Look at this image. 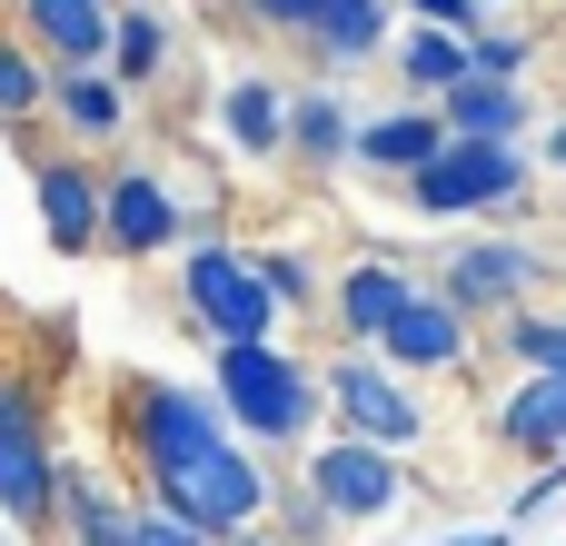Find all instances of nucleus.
Masks as SVG:
<instances>
[{
    "label": "nucleus",
    "instance_id": "f257e3e1",
    "mask_svg": "<svg viewBox=\"0 0 566 546\" xmlns=\"http://www.w3.org/2000/svg\"><path fill=\"white\" fill-rule=\"evenodd\" d=\"M109 438H119V458H129V487H159L169 468L229 448V418H219L209 388H179V378H159V368H119V378H109Z\"/></svg>",
    "mask_w": 566,
    "mask_h": 546
},
{
    "label": "nucleus",
    "instance_id": "f03ea898",
    "mask_svg": "<svg viewBox=\"0 0 566 546\" xmlns=\"http://www.w3.org/2000/svg\"><path fill=\"white\" fill-rule=\"evenodd\" d=\"M209 358H219V368H209V398H219L229 438H249V448H308V438H318L328 398H318V368H308V358H289L279 338L209 348Z\"/></svg>",
    "mask_w": 566,
    "mask_h": 546
},
{
    "label": "nucleus",
    "instance_id": "7ed1b4c3",
    "mask_svg": "<svg viewBox=\"0 0 566 546\" xmlns=\"http://www.w3.org/2000/svg\"><path fill=\"white\" fill-rule=\"evenodd\" d=\"M169 288H179V318H189V338H199V348H249V338H279V328H289V308L269 298V279H259L249 239H229V229L179 239Z\"/></svg>",
    "mask_w": 566,
    "mask_h": 546
},
{
    "label": "nucleus",
    "instance_id": "20e7f679",
    "mask_svg": "<svg viewBox=\"0 0 566 546\" xmlns=\"http://www.w3.org/2000/svg\"><path fill=\"white\" fill-rule=\"evenodd\" d=\"M418 219H488V229H527V209H537V159L517 149V139H448L408 189H398Z\"/></svg>",
    "mask_w": 566,
    "mask_h": 546
},
{
    "label": "nucleus",
    "instance_id": "39448f33",
    "mask_svg": "<svg viewBox=\"0 0 566 546\" xmlns=\"http://www.w3.org/2000/svg\"><path fill=\"white\" fill-rule=\"evenodd\" d=\"M547 279H557V249L527 239V229H478V239H448V249L428 259V288H448L478 328H497L507 308L547 298Z\"/></svg>",
    "mask_w": 566,
    "mask_h": 546
},
{
    "label": "nucleus",
    "instance_id": "423d86ee",
    "mask_svg": "<svg viewBox=\"0 0 566 546\" xmlns=\"http://www.w3.org/2000/svg\"><path fill=\"white\" fill-rule=\"evenodd\" d=\"M318 398H328V428H348V438H368V448L418 458V438H428L418 378L388 368L378 348H328V358H318Z\"/></svg>",
    "mask_w": 566,
    "mask_h": 546
},
{
    "label": "nucleus",
    "instance_id": "0eeeda50",
    "mask_svg": "<svg viewBox=\"0 0 566 546\" xmlns=\"http://www.w3.org/2000/svg\"><path fill=\"white\" fill-rule=\"evenodd\" d=\"M189 239V219H179V189H169V159H129V149H109L99 159V259H169Z\"/></svg>",
    "mask_w": 566,
    "mask_h": 546
},
{
    "label": "nucleus",
    "instance_id": "6e6552de",
    "mask_svg": "<svg viewBox=\"0 0 566 546\" xmlns=\"http://www.w3.org/2000/svg\"><path fill=\"white\" fill-rule=\"evenodd\" d=\"M269 468H259V448L249 438H229V448H209V458H189V468H169L159 487H139L149 507H169V517H189V527H209V537H239V527H259L269 517Z\"/></svg>",
    "mask_w": 566,
    "mask_h": 546
},
{
    "label": "nucleus",
    "instance_id": "1a4fd4ad",
    "mask_svg": "<svg viewBox=\"0 0 566 546\" xmlns=\"http://www.w3.org/2000/svg\"><path fill=\"white\" fill-rule=\"evenodd\" d=\"M298 477L328 497V517H338V527H368V517H388L398 497H418V468H408L398 448L348 438V428H318V438L298 448Z\"/></svg>",
    "mask_w": 566,
    "mask_h": 546
},
{
    "label": "nucleus",
    "instance_id": "9d476101",
    "mask_svg": "<svg viewBox=\"0 0 566 546\" xmlns=\"http://www.w3.org/2000/svg\"><path fill=\"white\" fill-rule=\"evenodd\" d=\"M418 279H428V269H418L408 249H388V239L358 249V259L328 279V318H318V338H328V348H378V338L398 328V308L418 298Z\"/></svg>",
    "mask_w": 566,
    "mask_h": 546
},
{
    "label": "nucleus",
    "instance_id": "9b49d317",
    "mask_svg": "<svg viewBox=\"0 0 566 546\" xmlns=\"http://www.w3.org/2000/svg\"><path fill=\"white\" fill-rule=\"evenodd\" d=\"M129 119H139V90H129L109 60H60V70H50V129H60L70 149L109 159V149L129 139Z\"/></svg>",
    "mask_w": 566,
    "mask_h": 546
},
{
    "label": "nucleus",
    "instance_id": "f8f14e48",
    "mask_svg": "<svg viewBox=\"0 0 566 546\" xmlns=\"http://www.w3.org/2000/svg\"><path fill=\"white\" fill-rule=\"evenodd\" d=\"M0 517L20 537H60V448H50V408L40 398L0 428Z\"/></svg>",
    "mask_w": 566,
    "mask_h": 546
},
{
    "label": "nucleus",
    "instance_id": "ddd939ff",
    "mask_svg": "<svg viewBox=\"0 0 566 546\" xmlns=\"http://www.w3.org/2000/svg\"><path fill=\"white\" fill-rule=\"evenodd\" d=\"M378 358L408 368V378H468V368H478V318H468L448 288L418 279V298L398 308V328L378 338Z\"/></svg>",
    "mask_w": 566,
    "mask_h": 546
},
{
    "label": "nucleus",
    "instance_id": "4468645a",
    "mask_svg": "<svg viewBox=\"0 0 566 546\" xmlns=\"http://www.w3.org/2000/svg\"><path fill=\"white\" fill-rule=\"evenodd\" d=\"M209 129H219L229 159L279 169V159H289V80H279V70H229V80L209 90Z\"/></svg>",
    "mask_w": 566,
    "mask_h": 546
},
{
    "label": "nucleus",
    "instance_id": "2eb2a0df",
    "mask_svg": "<svg viewBox=\"0 0 566 546\" xmlns=\"http://www.w3.org/2000/svg\"><path fill=\"white\" fill-rule=\"evenodd\" d=\"M30 199H40V239L60 259H99V159L90 149H40L30 159Z\"/></svg>",
    "mask_w": 566,
    "mask_h": 546
},
{
    "label": "nucleus",
    "instance_id": "dca6fc26",
    "mask_svg": "<svg viewBox=\"0 0 566 546\" xmlns=\"http://www.w3.org/2000/svg\"><path fill=\"white\" fill-rule=\"evenodd\" d=\"M438 149H448V119H438V99H388V109H368V119H358V139H348V169H368V179L408 189V179H418Z\"/></svg>",
    "mask_w": 566,
    "mask_h": 546
},
{
    "label": "nucleus",
    "instance_id": "f3484780",
    "mask_svg": "<svg viewBox=\"0 0 566 546\" xmlns=\"http://www.w3.org/2000/svg\"><path fill=\"white\" fill-rule=\"evenodd\" d=\"M348 139H358L348 90H338V80H289V159H279V169H298L308 189H328V179L348 169Z\"/></svg>",
    "mask_w": 566,
    "mask_h": 546
},
{
    "label": "nucleus",
    "instance_id": "a211bd4d",
    "mask_svg": "<svg viewBox=\"0 0 566 546\" xmlns=\"http://www.w3.org/2000/svg\"><path fill=\"white\" fill-rule=\"evenodd\" d=\"M388 30H398V0H318L289 50H298L318 80H348V70H368V60L388 50Z\"/></svg>",
    "mask_w": 566,
    "mask_h": 546
},
{
    "label": "nucleus",
    "instance_id": "6ab92c4d",
    "mask_svg": "<svg viewBox=\"0 0 566 546\" xmlns=\"http://www.w3.org/2000/svg\"><path fill=\"white\" fill-rule=\"evenodd\" d=\"M488 448H497V458H517V468L566 458V378L527 368V378H517V388L488 408Z\"/></svg>",
    "mask_w": 566,
    "mask_h": 546
},
{
    "label": "nucleus",
    "instance_id": "aec40b11",
    "mask_svg": "<svg viewBox=\"0 0 566 546\" xmlns=\"http://www.w3.org/2000/svg\"><path fill=\"white\" fill-rule=\"evenodd\" d=\"M60 546H139V487H109L90 458H60Z\"/></svg>",
    "mask_w": 566,
    "mask_h": 546
},
{
    "label": "nucleus",
    "instance_id": "412c9836",
    "mask_svg": "<svg viewBox=\"0 0 566 546\" xmlns=\"http://www.w3.org/2000/svg\"><path fill=\"white\" fill-rule=\"evenodd\" d=\"M10 10V30L60 70V60H109V20H119V0H0Z\"/></svg>",
    "mask_w": 566,
    "mask_h": 546
},
{
    "label": "nucleus",
    "instance_id": "4be33fe9",
    "mask_svg": "<svg viewBox=\"0 0 566 546\" xmlns=\"http://www.w3.org/2000/svg\"><path fill=\"white\" fill-rule=\"evenodd\" d=\"M378 60H388V90H398V99H438V90H458V80H468V30L398 20Z\"/></svg>",
    "mask_w": 566,
    "mask_h": 546
},
{
    "label": "nucleus",
    "instance_id": "5701e85b",
    "mask_svg": "<svg viewBox=\"0 0 566 546\" xmlns=\"http://www.w3.org/2000/svg\"><path fill=\"white\" fill-rule=\"evenodd\" d=\"M438 119H448V139H527L537 99H527V80H488V70H468L458 90H438Z\"/></svg>",
    "mask_w": 566,
    "mask_h": 546
},
{
    "label": "nucleus",
    "instance_id": "b1692460",
    "mask_svg": "<svg viewBox=\"0 0 566 546\" xmlns=\"http://www.w3.org/2000/svg\"><path fill=\"white\" fill-rule=\"evenodd\" d=\"M109 70H119L129 90H169V70H179V20H169L159 0H119V20H109Z\"/></svg>",
    "mask_w": 566,
    "mask_h": 546
},
{
    "label": "nucleus",
    "instance_id": "393cba45",
    "mask_svg": "<svg viewBox=\"0 0 566 546\" xmlns=\"http://www.w3.org/2000/svg\"><path fill=\"white\" fill-rule=\"evenodd\" d=\"M478 338H488V348H497V358H507L517 378H527V368H547V378H566V308H547V298L507 308V318H497V328H478Z\"/></svg>",
    "mask_w": 566,
    "mask_h": 546
},
{
    "label": "nucleus",
    "instance_id": "a878e982",
    "mask_svg": "<svg viewBox=\"0 0 566 546\" xmlns=\"http://www.w3.org/2000/svg\"><path fill=\"white\" fill-rule=\"evenodd\" d=\"M249 259H259V279H269V298L289 308V318H328V269L298 249V239H249Z\"/></svg>",
    "mask_w": 566,
    "mask_h": 546
},
{
    "label": "nucleus",
    "instance_id": "bb28decb",
    "mask_svg": "<svg viewBox=\"0 0 566 546\" xmlns=\"http://www.w3.org/2000/svg\"><path fill=\"white\" fill-rule=\"evenodd\" d=\"M40 109H50V60H40V50L10 30V10H0V129H10V119H40Z\"/></svg>",
    "mask_w": 566,
    "mask_h": 546
},
{
    "label": "nucleus",
    "instance_id": "cd10ccee",
    "mask_svg": "<svg viewBox=\"0 0 566 546\" xmlns=\"http://www.w3.org/2000/svg\"><path fill=\"white\" fill-rule=\"evenodd\" d=\"M269 537L279 546H328L338 517H328V497H318L308 477H279V487H269Z\"/></svg>",
    "mask_w": 566,
    "mask_h": 546
},
{
    "label": "nucleus",
    "instance_id": "c85d7f7f",
    "mask_svg": "<svg viewBox=\"0 0 566 546\" xmlns=\"http://www.w3.org/2000/svg\"><path fill=\"white\" fill-rule=\"evenodd\" d=\"M468 70H488V80H527V70H537V30H517L507 10H488V20L468 30Z\"/></svg>",
    "mask_w": 566,
    "mask_h": 546
},
{
    "label": "nucleus",
    "instance_id": "c756f323",
    "mask_svg": "<svg viewBox=\"0 0 566 546\" xmlns=\"http://www.w3.org/2000/svg\"><path fill=\"white\" fill-rule=\"evenodd\" d=\"M169 189H179V219H189V239L229 229V189H219V179H199V159H169Z\"/></svg>",
    "mask_w": 566,
    "mask_h": 546
},
{
    "label": "nucleus",
    "instance_id": "7c9ffc66",
    "mask_svg": "<svg viewBox=\"0 0 566 546\" xmlns=\"http://www.w3.org/2000/svg\"><path fill=\"white\" fill-rule=\"evenodd\" d=\"M557 497H566V458H537V468H527V487L507 497V527H527V517H547Z\"/></svg>",
    "mask_w": 566,
    "mask_h": 546
},
{
    "label": "nucleus",
    "instance_id": "2f4dec72",
    "mask_svg": "<svg viewBox=\"0 0 566 546\" xmlns=\"http://www.w3.org/2000/svg\"><path fill=\"white\" fill-rule=\"evenodd\" d=\"M139 546H219L209 527H189V517H169V507H149L139 497Z\"/></svg>",
    "mask_w": 566,
    "mask_h": 546
},
{
    "label": "nucleus",
    "instance_id": "473e14b6",
    "mask_svg": "<svg viewBox=\"0 0 566 546\" xmlns=\"http://www.w3.org/2000/svg\"><path fill=\"white\" fill-rule=\"evenodd\" d=\"M398 20H438V30H478L488 0H398Z\"/></svg>",
    "mask_w": 566,
    "mask_h": 546
},
{
    "label": "nucleus",
    "instance_id": "72a5a7b5",
    "mask_svg": "<svg viewBox=\"0 0 566 546\" xmlns=\"http://www.w3.org/2000/svg\"><path fill=\"white\" fill-rule=\"evenodd\" d=\"M30 358L60 378V368H70V318H30Z\"/></svg>",
    "mask_w": 566,
    "mask_h": 546
},
{
    "label": "nucleus",
    "instance_id": "f704fd0d",
    "mask_svg": "<svg viewBox=\"0 0 566 546\" xmlns=\"http://www.w3.org/2000/svg\"><path fill=\"white\" fill-rule=\"evenodd\" d=\"M537 169H557V179H566V109L537 129Z\"/></svg>",
    "mask_w": 566,
    "mask_h": 546
},
{
    "label": "nucleus",
    "instance_id": "c9c22d12",
    "mask_svg": "<svg viewBox=\"0 0 566 546\" xmlns=\"http://www.w3.org/2000/svg\"><path fill=\"white\" fill-rule=\"evenodd\" d=\"M428 546H517V527H458V537H428Z\"/></svg>",
    "mask_w": 566,
    "mask_h": 546
},
{
    "label": "nucleus",
    "instance_id": "e433bc0d",
    "mask_svg": "<svg viewBox=\"0 0 566 546\" xmlns=\"http://www.w3.org/2000/svg\"><path fill=\"white\" fill-rule=\"evenodd\" d=\"M30 398H40V388H30V378H0V428H10V418H20V408H30Z\"/></svg>",
    "mask_w": 566,
    "mask_h": 546
},
{
    "label": "nucleus",
    "instance_id": "4c0bfd02",
    "mask_svg": "<svg viewBox=\"0 0 566 546\" xmlns=\"http://www.w3.org/2000/svg\"><path fill=\"white\" fill-rule=\"evenodd\" d=\"M219 546H279V537H269V517H259V527H239V537H219Z\"/></svg>",
    "mask_w": 566,
    "mask_h": 546
},
{
    "label": "nucleus",
    "instance_id": "58836bf2",
    "mask_svg": "<svg viewBox=\"0 0 566 546\" xmlns=\"http://www.w3.org/2000/svg\"><path fill=\"white\" fill-rule=\"evenodd\" d=\"M488 10H507V0H488Z\"/></svg>",
    "mask_w": 566,
    "mask_h": 546
},
{
    "label": "nucleus",
    "instance_id": "ea45409f",
    "mask_svg": "<svg viewBox=\"0 0 566 546\" xmlns=\"http://www.w3.org/2000/svg\"><path fill=\"white\" fill-rule=\"evenodd\" d=\"M557 10H566V0H557Z\"/></svg>",
    "mask_w": 566,
    "mask_h": 546
}]
</instances>
